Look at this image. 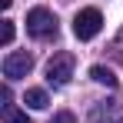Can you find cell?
Wrapping results in <instances>:
<instances>
[{
	"label": "cell",
	"mask_w": 123,
	"mask_h": 123,
	"mask_svg": "<svg viewBox=\"0 0 123 123\" xmlns=\"http://www.w3.org/2000/svg\"><path fill=\"white\" fill-rule=\"evenodd\" d=\"M73 67H77V57L73 53H67V50L53 53L50 63H47V83L50 86H67L70 77H73Z\"/></svg>",
	"instance_id": "1"
},
{
	"label": "cell",
	"mask_w": 123,
	"mask_h": 123,
	"mask_svg": "<svg viewBox=\"0 0 123 123\" xmlns=\"http://www.w3.org/2000/svg\"><path fill=\"white\" fill-rule=\"evenodd\" d=\"M23 103L30 106V110H47V90H40V86H33V90H27V97H23Z\"/></svg>",
	"instance_id": "6"
},
{
	"label": "cell",
	"mask_w": 123,
	"mask_h": 123,
	"mask_svg": "<svg viewBox=\"0 0 123 123\" xmlns=\"http://www.w3.org/2000/svg\"><path fill=\"white\" fill-rule=\"evenodd\" d=\"M10 3H13V0H0V7H3V10H10Z\"/></svg>",
	"instance_id": "11"
},
{
	"label": "cell",
	"mask_w": 123,
	"mask_h": 123,
	"mask_svg": "<svg viewBox=\"0 0 123 123\" xmlns=\"http://www.w3.org/2000/svg\"><path fill=\"white\" fill-rule=\"evenodd\" d=\"M90 123H123V103H120V100L93 103V110H90Z\"/></svg>",
	"instance_id": "5"
},
{
	"label": "cell",
	"mask_w": 123,
	"mask_h": 123,
	"mask_svg": "<svg viewBox=\"0 0 123 123\" xmlns=\"http://www.w3.org/2000/svg\"><path fill=\"white\" fill-rule=\"evenodd\" d=\"M3 123H30V117H27V113H20V110H13V106H7Z\"/></svg>",
	"instance_id": "9"
},
{
	"label": "cell",
	"mask_w": 123,
	"mask_h": 123,
	"mask_svg": "<svg viewBox=\"0 0 123 123\" xmlns=\"http://www.w3.org/2000/svg\"><path fill=\"white\" fill-rule=\"evenodd\" d=\"M100 27H103V13L97 7H86V10H80V13L73 17V33H77V40H93V37L100 33Z\"/></svg>",
	"instance_id": "3"
},
{
	"label": "cell",
	"mask_w": 123,
	"mask_h": 123,
	"mask_svg": "<svg viewBox=\"0 0 123 123\" xmlns=\"http://www.w3.org/2000/svg\"><path fill=\"white\" fill-rule=\"evenodd\" d=\"M50 123H77V117L63 110V113H57V117H53V120H50Z\"/></svg>",
	"instance_id": "10"
},
{
	"label": "cell",
	"mask_w": 123,
	"mask_h": 123,
	"mask_svg": "<svg viewBox=\"0 0 123 123\" xmlns=\"http://www.w3.org/2000/svg\"><path fill=\"white\" fill-rule=\"evenodd\" d=\"M13 33H17L13 20H3V30H0V43H3V47H10V43H13Z\"/></svg>",
	"instance_id": "8"
},
{
	"label": "cell",
	"mask_w": 123,
	"mask_h": 123,
	"mask_svg": "<svg viewBox=\"0 0 123 123\" xmlns=\"http://www.w3.org/2000/svg\"><path fill=\"white\" fill-rule=\"evenodd\" d=\"M120 43H123V33H120Z\"/></svg>",
	"instance_id": "12"
},
{
	"label": "cell",
	"mask_w": 123,
	"mask_h": 123,
	"mask_svg": "<svg viewBox=\"0 0 123 123\" xmlns=\"http://www.w3.org/2000/svg\"><path fill=\"white\" fill-rule=\"evenodd\" d=\"M90 77H93L97 83H103V86H117L113 70H106V67H100V63H97V67H90Z\"/></svg>",
	"instance_id": "7"
},
{
	"label": "cell",
	"mask_w": 123,
	"mask_h": 123,
	"mask_svg": "<svg viewBox=\"0 0 123 123\" xmlns=\"http://www.w3.org/2000/svg\"><path fill=\"white\" fill-rule=\"evenodd\" d=\"M27 33L37 37V40H50L57 37V17L47 10V7H33L27 13Z\"/></svg>",
	"instance_id": "2"
},
{
	"label": "cell",
	"mask_w": 123,
	"mask_h": 123,
	"mask_svg": "<svg viewBox=\"0 0 123 123\" xmlns=\"http://www.w3.org/2000/svg\"><path fill=\"white\" fill-rule=\"evenodd\" d=\"M33 70V57L27 53V50H17V53H7L3 57V77L7 80H20Z\"/></svg>",
	"instance_id": "4"
}]
</instances>
